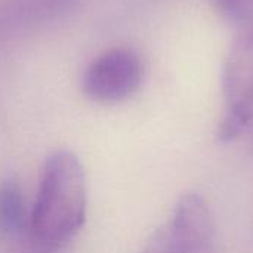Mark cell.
<instances>
[{"label":"cell","instance_id":"obj_2","mask_svg":"<svg viewBox=\"0 0 253 253\" xmlns=\"http://www.w3.org/2000/svg\"><path fill=\"white\" fill-rule=\"evenodd\" d=\"M224 116L218 141H234L253 119V27L237 30L222 68Z\"/></svg>","mask_w":253,"mask_h":253},{"label":"cell","instance_id":"obj_1","mask_svg":"<svg viewBox=\"0 0 253 253\" xmlns=\"http://www.w3.org/2000/svg\"><path fill=\"white\" fill-rule=\"evenodd\" d=\"M87 213V181L79 157L56 150L46 157L33 209L30 231L44 249H58L76 237Z\"/></svg>","mask_w":253,"mask_h":253},{"label":"cell","instance_id":"obj_4","mask_svg":"<svg viewBox=\"0 0 253 253\" xmlns=\"http://www.w3.org/2000/svg\"><path fill=\"white\" fill-rule=\"evenodd\" d=\"M144 65L139 55L129 47H113L93 59L82 80L84 95L101 104L122 102L141 86Z\"/></svg>","mask_w":253,"mask_h":253},{"label":"cell","instance_id":"obj_5","mask_svg":"<svg viewBox=\"0 0 253 253\" xmlns=\"http://www.w3.org/2000/svg\"><path fill=\"white\" fill-rule=\"evenodd\" d=\"M30 215L21 185L15 179L0 182V236L15 237L22 233Z\"/></svg>","mask_w":253,"mask_h":253},{"label":"cell","instance_id":"obj_3","mask_svg":"<svg viewBox=\"0 0 253 253\" xmlns=\"http://www.w3.org/2000/svg\"><path fill=\"white\" fill-rule=\"evenodd\" d=\"M213 233V218L206 200L197 193H185L169 218L151 234L142 253H208Z\"/></svg>","mask_w":253,"mask_h":253},{"label":"cell","instance_id":"obj_6","mask_svg":"<svg viewBox=\"0 0 253 253\" xmlns=\"http://www.w3.org/2000/svg\"><path fill=\"white\" fill-rule=\"evenodd\" d=\"M212 3L237 30L253 27V0H212Z\"/></svg>","mask_w":253,"mask_h":253}]
</instances>
